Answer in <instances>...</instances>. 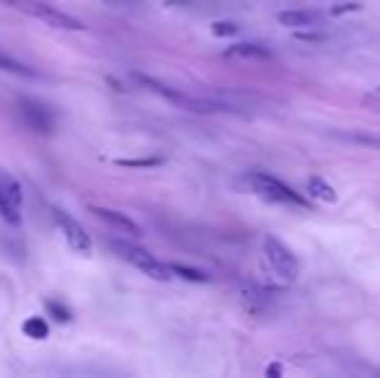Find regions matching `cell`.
Returning a JSON list of instances; mask_svg holds the SVG:
<instances>
[{
	"mask_svg": "<svg viewBox=\"0 0 380 378\" xmlns=\"http://www.w3.org/2000/svg\"><path fill=\"white\" fill-rule=\"evenodd\" d=\"M0 3L18 11V13H26V16L37 18V21H42L44 26L60 29V32H83V29H86L83 21H78V18L65 13V11L55 8L52 3H44V0H0Z\"/></svg>",
	"mask_w": 380,
	"mask_h": 378,
	"instance_id": "cell-1",
	"label": "cell"
},
{
	"mask_svg": "<svg viewBox=\"0 0 380 378\" xmlns=\"http://www.w3.org/2000/svg\"><path fill=\"white\" fill-rule=\"evenodd\" d=\"M111 249L117 251L119 257L127 259L132 267H137L143 275H148V277H153V280L158 282H168L171 277H174V272H171V267L163 265L160 259H156L148 249H140V246H135V244H127V241H111Z\"/></svg>",
	"mask_w": 380,
	"mask_h": 378,
	"instance_id": "cell-2",
	"label": "cell"
},
{
	"mask_svg": "<svg viewBox=\"0 0 380 378\" xmlns=\"http://www.w3.org/2000/svg\"><path fill=\"white\" fill-rule=\"evenodd\" d=\"M143 89L153 91V94H158L160 99H166V101H171V104L182 106V109H189V112H199V114H210V112H217L220 106L213 104V101H202V99H191L186 96V94H182L179 89H171V86H166V83L156 81V78H151V75H143V73H135L132 75Z\"/></svg>",
	"mask_w": 380,
	"mask_h": 378,
	"instance_id": "cell-3",
	"label": "cell"
},
{
	"mask_svg": "<svg viewBox=\"0 0 380 378\" xmlns=\"http://www.w3.org/2000/svg\"><path fill=\"white\" fill-rule=\"evenodd\" d=\"M248 182H251V187L262 194L264 200L277 202V205H287V208H303V210L308 208V202L303 200V194L293 192L290 187L282 184L279 179L270 177V174L256 171V174H251V177H248Z\"/></svg>",
	"mask_w": 380,
	"mask_h": 378,
	"instance_id": "cell-4",
	"label": "cell"
},
{
	"mask_svg": "<svg viewBox=\"0 0 380 378\" xmlns=\"http://www.w3.org/2000/svg\"><path fill=\"white\" fill-rule=\"evenodd\" d=\"M264 254L270 259L272 270L282 277L285 282H295L298 280V272H300V267H298V259L290 249H287L285 244L274 239V236H264Z\"/></svg>",
	"mask_w": 380,
	"mask_h": 378,
	"instance_id": "cell-5",
	"label": "cell"
},
{
	"mask_svg": "<svg viewBox=\"0 0 380 378\" xmlns=\"http://www.w3.org/2000/svg\"><path fill=\"white\" fill-rule=\"evenodd\" d=\"M18 114L29 130L39 132V135H49L55 130V114L49 106H44L42 101H34V99H24L18 101Z\"/></svg>",
	"mask_w": 380,
	"mask_h": 378,
	"instance_id": "cell-6",
	"label": "cell"
},
{
	"mask_svg": "<svg viewBox=\"0 0 380 378\" xmlns=\"http://www.w3.org/2000/svg\"><path fill=\"white\" fill-rule=\"evenodd\" d=\"M52 215H55V223L60 225V231H63L65 241L70 244L72 251H80V254H88L91 251V236L83 231V225L75 220V218H70L68 213H63L60 208H52Z\"/></svg>",
	"mask_w": 380,
	"mask_h": 378,
	"instance_id": "cell-7",
	"label": "cell"
},
{
	"mask_svg": "<svg viewBox=\"0 0 380 378\" xmlns=\"http://www.w3.org/2000/svg\"><path fill=\"white\" fill-rule=\"evenodd\" d=\"M91 213H94L99 220H103L106 225H111V228L122 231V234L143 236V228H140L132 218L127 215V213H119V210H111V208H99V205H91Z\"/></svg>",
	"mask_w": 380,
	"mask_h": 378,
	"instance_id": "cell-8",
	"label": "cell"
},
{
	"mask_svg": "<svg viewBox=\"0 0 380 378\" xmlns=\"http://www.w3.org/2000/svg\"><path fill=\"white\" fill-rule=\"evenodd\" d=\"M225 57H236V60H272V52L262 44H251V42H243V44H233V47L225 49Z\"/></svg>",
	"mask_w": 380,
	"mask_h": 378,
	"instance_id": "cell-9",
	"label": "cell"
},
{
	"mask_svg": "<svg viewBox=\"0 0 380 378\" xmlns=\"http://www.w3.org/2000/svg\"><path fill=\"white\" fill-rule=\"evenodd\" d=\"M277 21L287 29H308L318 21L316 13H310V11H282L277 16Z\"/></svg>",
	"mask_w": 380,
	"mask_h": 378,
	"instance_id": "cell-10",
	"label": "cell"
},
{
	"mask_svg": "<svg viewBox=\"0 0 380 378\" xmlns=\"http://www.w3.org/2000/svg\"><path fill=\"white\" fill-rule=\"evenodd\" d=\"M305 192H308L313 200L329 202V205H334V202H336V189H334L329 182H324L321 177H310L308 187H305Z\"/></svg>",
	"mask_w": 380,
	"mask_h": 378,
	"instance_id": "cell-11",
	"label": "cell"
},
{
	"mask_svg": "<svg viewBox=\"0 0 380 378\" xmlns=\"http://www.w3.org/2000/svg\"><path fill=\"white\" fill-rule=\"evenodd\" d=\"M0 192L6 194V200L13 205V208H21V187L13 177L8 174H0Z\"/></svg>",
	"mask_w": 380,
	"mask_h": 378,
	"instance_id": "cell-12",
	"label": "cell"
},
{
	"mask_svg": "<svg viewBox=\"0 0 380 378\" xmlns=\"http://www.w3.org/2000/svg\"><path fill=\"white\" fill-rule=\"evenodd\" d=\"M24 334L26 337H32V339H47L49 327L42 316H32V319H26L24 322Z\"/></svg>",
	"mask_w": 380,
	"mask_h": 378,
	"instance_id": "cell-13",
	"label": "cell"
},
{
	"mask_svg": "<svg viewBox=\"0 0 380 378\" xmlns=\"http://www.w3.org/2000/svg\"><path fill=\"white\" fill-rule=\"evenodd\" d=\"M0 70L13 73V75H29V78H37V70H32L29 65L18 63V60H13V57H8V55H0Z\"/></svg>",
	"mask_w": 380,
	"mask_h": 378,
	"instance_id": "cell-14",
	"label": "cell"
},
{
	"mask_svg": "<svg viewBox=\"0 0 380 378\" xmlns=\"http://www.w3.org/2000/svg\"><path fill=\"white\" fill-rule=\"evenodd\" d=\"M171 267V272L179 275V277H184V280L189 282H207L210 280V275L202 272V270H194V267H186V265H168Z\"/></svg>",
	"mask_w": 380,
	"mask_h": 378,
	"instance_id": "cell-15",
	"label": "cell"
},
{
	"mask_svg": "<svg viewBox=\"0 0 380 378\" xmlns=\"http://www.w3.org/2000/svg\"><path fill=\"white\" fill-rule=\"evenodd\" d=\"M0 218L11 225H21V213H18V208H13V205L6 200V194L3 192H0Z\"/></svg>",
	"mask_w": 380,
	"mask_h": 378,
	"instance_id": "cell-16",
	"label": "cell"
},
{
	"mask_svg": "<svg viewBox=\"0 0 380 378\" xmlns=\"http://www.w3.org/2000/svg\"><path fill=\"white\" fill-rule=\"evenodd\" d=\"M47 311L55 322H70V311L63 303H57V301H47Z\"/></svg>",
	"mask_w": 380,
	"mask_h": 378,
	"instance_id": "cell-17",
	"label": "cell"
},
{
	"mask_svg": "<svg viewBox=\"0 0 380 378\" xmlns=\"http://www.w3.org/2000/svg\"><path fill=\"white\" fill-rule=\"evenodd\" d=\"M213 34L215 37H233V34H238V24H233V21H215Z\"/></svg>",
	"mask_w": 380,
	"mask_h": 378,
	"instance_id": "cell-18",
	"label": "cell"
},
{
	"mask_svg": "<svg viewBox=\"0 0 380 378\" xmlns=\"http://www.w3.org/2000/svg\"><path fill=\"white\" fill-rule=\"evenodd\" d=\"M160 158H137V161H119V166H158Z\"/></svg>",
	"mask_w": 380,
	"mask_h": 378,
	"instance_id": "cell-19",
	"label": "cell"
},
{
	"mask_svg": "<svg viewBox=\"0 0 380 378\" xmlns=\"http://www.w3.org/2000/svg\"><path fill=\"white\" fill-rule=\"evenodd\" d=\"M106 6H135V3H140V0H103Z\"/></svg>",
	"mask_w": 380,
	"mask_h": 378,
	"instance_id": "cell-20",
	"label": "cell"
},
{
	"mask_svg": "<svg viewBox=\"0 0 380 378\" xmlns=\"http://www.w3.org/2000/svg\"><path fill=\"white\" fill-rule=\"evenodd\" d=\"M267 376H282V365H279V363L270 365V368H267Z\"/></svg>",
	"mask_w": 380,
	"mask_h": 378,
	"instance_id": "cell-21",
	"label": "cell"
},
{
	"mask_svg": "<svg viewBox=\"0 0 380 378\" xmlns=\"http://www.w3.org/2000/svg\"><path fill=\"white\" fill-rule=\"evenodd\" d=\"M357 8H360L357 3H349V6H344V8H334L331 13H334V16H339V13H344V11H357Z\"/></svg>",
	"mask_w": 380,
	"mask_h": 378,
	"instance_id": "cell-22",
	"label": "cell"
},
{
	"mask_svg": "<svg viewBox=\"0 0 380 378\" xmlns=\"http://www.w3.org/2000/svg\"><path fill=\"white\" fill-rule=\"evenodd\" d=\"M378 94H380V89H378Z\"/></svg>",
	"mask_w": 380,
	"mask_h": 378,
	"instance_id": "cell-23",
	"label": "cell"
}]
</instances>
